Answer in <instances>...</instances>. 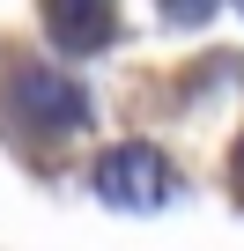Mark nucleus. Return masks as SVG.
Wrapping results in <instances>:
<instances>
[{
    "label": "nucleus",
    "mask_w": 244,
    "mask_h": 251,
    "mask_svg": "<svg viewBox=\"0 0 244 251\" xmlns=\"http://www.w3.org/2000/svg\"><path fill=\"white\" fill-rule=\"evenodd\" d=\"M45 23H52V37H67V45H96V37H111V8H96V15H74V8H52Z\"/></svg>",
    "instance_id": "obj_3"
},
{
    "label": "nucleus",
    "mask_w": 244,
    "mask_h": 251,
    "mask_svg": "<svg viewBox=\"0 0 244 251\" xmlns=\"http://www.w3.org/2000/svg\"><path fill=\"white\" fill-rule=\"evenodd\" d=\"M8 118L74 133V126L89 118V96H81L67 74H52V67H15V81H8Z\"/></svg>",
    "instance_id": "obj_1"
},
{
    "label": "nucleus",
    "mask_w": 244,
    "mask_h": 251,
    "mask_svg": "<svg viewBox=\"0 0 244 251\" xmlns=\"http://www.w3.org/2000/svg\"><path fill=\"white\" fill-rule=\"evenodd\" d=\"M237 185H244V148H237Z\"/></svg>",
    "instance_id": "obj_4"
},
{
    "label": "nucleus",
    "mask_w": 244,
    "mask_h": 251,
    "mask_svg": "<svg viewBox=\"0 0 244 251\" xmlns=\"http://www.w3.org/2000/svg\"><path fill=\"white\" fill-rule=\"evenodd\" d=\"M170 192H178V177L156 148H111L96 163V200H111V207H163Z\"/></svg>",
    "instance_id": "obj_2"
}]
</instances>
